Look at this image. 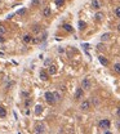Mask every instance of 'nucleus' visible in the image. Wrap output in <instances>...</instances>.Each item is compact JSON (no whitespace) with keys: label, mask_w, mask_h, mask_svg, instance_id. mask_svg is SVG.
I'll return each instance as SVG.
<instances>
[{"label":"nucleus","mask_w":120,"mask_h":134,"mask_svg":"<svg viewBox=\"0 0 120 134\" xmlns=\"http://www.w3.org/2000/svg\"><path fill=\"white\" fill-rule=\"evenodd\" d=\"M44 98H45V100H46V103L48 104H54L57 100H56V98H54V96H53V92H46L45 94H44Z\"/></svg>","instance_id":"1"},{"label":"nucleus","mask_w":120,"mask_h":134,"mask_svg":"<svg viewBox=\"0 0 120 134\" xmlns=\"http://www.w3.org/2000/svg\"><path fill=\"white\" fill-rule=\"evenodd\" d=\"M98 125H99L101 129H103V130H109L110 126H111V123H110L109 119H102V120L98 123Z\"/></svg>","instance_id":"2"},{"label":"nucleus","mask_w":120,"mask_h":134,"mask_svg":"<svg viewBox=\"0 0 120 134\" xmlns=\"http://www.w3.org/2000/svg\"><path fill=\"white\" fill-rule=\"evenodd\" d=\"M90 100H88V99H84V100H81V103H80V110L81 111H88L89 108H90Z\"/></svg>","instance_id":"3"},{"label":"nucleus","mask_w":120,"mask_h":134,"mask_svg":"<svg viewBox=\"0 0 120 134\" xmlns=\"http://www.w3.org/2000/svg\"><path fill=\"white\" fill-rule=\"evenodd\" d=\"M81 88H83L84 90H88V89L92 88V83H90V80H89L88 77L83 79V81H81Z\"/></svg>","instance_id":"4"},{"label":"nucleus","mask_w":120,"mask_h":134,"mask_svg":"<svg viewBox=\"0 0 120 134\" xmlns=\"http://www.w3.org/2000/svg\"><path fill=\"white\" fill-rule=\"evenodd\" d=\"M83 97H84V89H83V88H78L76 92H75V99L80 100Z\"/></svg>","instance_id":"5"},{"label":"nucleus","mask_w":120,"mask_h":134,"mask_svg":"<svg viewBox=\"0 0 120 134\" xmlns=\"http://www.w3.org/2000/svg\"><path fill=\"white\" fill-rule=\"evenodd\" d=\"M44 133V125L43 124H38L35 126V134H43Z\"/></svg>","instance_id":"6"},{"label":"nucleus","mask_w":120,"mask_h":134,"mask_svg":"<svg viewBox=\"0 0 120 134\" xmlns=\"http://www.w3.org/2000/svg\"><path fill=\"white\" fill-rule=\"evenodd\" d=\"M32 36H31V34H26V35H23V43H26V44H29V43H32Z\"/></svg>","instance_id":"7"},{"label":"nucleus","mask_w":120,"mask_h":134,"mask_svg":"<svg viewBox=\"0 0 120 134\" xmlns=\"http://www.w3.org/2000/svg\"><path fill=\"white\" fill-rule=\"evenodd\" d=\"M48 76H49V72H48V71H45V70H41V71H40V79H41V80H44V81L48 80Z\"/></svg>","instance_id":"8"},{"label":"nucleus","mask_w":120,"mask_h":134,"mask_svg":"<svg viewBox=\"0 0 120 134\" xmlns=\"http://www.w3.org/2000/svg\"><path fill=\"white\" fill-rule=\"evenodd\" d=\"M98 59H99V62H101V65H103V66H109V59L107 58H105L103 56H99L98 57Z\"/></svg>","instance_id":"9"},{"label":"nucleus","mask_w":120,"mask_h":134,"mask_svg":"<svg viewBox=\"0 0 120 134\" xmlns=\"http://www.w3.org/2000/svg\"><path fill=\"white\" fill-rule=\"evenodd\" d=\"M48 72H49V75H54L56 72H57V68L54 65H50V66L48 67Z\"/></svg>","instance_id":"10"},{"label":"nucleus","mask_w":120,"mask_h":134,"mask_svg":"<svg viewBox=\"0 0 120 134\" xmlns=\"http://www.w3.org/2000/svg\"><path fill=\"white\" fill-rule=\"evenodd\" d=\"M92 8H93V9H99V8H101L99 1H98V0H92Z\"/></svg>","instance_id":"11"},{"label":"nucleus","mask_w":120,"mask_h":134,"mask_svg":"<svg viewBox=\"0 0 120 134\" xmlns=\"http://www.w3.org/2000/svg\"><path fill=\"white\" fill-rule=\"evenodd\" d=\"M40 31H41V26H39V25H35V26L32 27V30H31L32 34H39Z\"/></svg>","instance_id":"12"},{"label":"nucleus","mask_w":120,"mask_h":134,"mask_svg":"<svg viewBox=\"0 0 120 134\" xmlns=\"http://www.w3.org/2000/svg\"><path fill=\"white\" fill-rule=\"evenodd\" d=\"M62 27H63V29H65L67 32H72V26H71V25H69V23H65Z\"/></svg>","instance_id":"13"},{"label":"nucleus","mask_w":120,"mask_h":134,"mask_svg":"<svg viewBox=\"0 0 120 134\" xmlns=\"http://www.w3.org/2000/svg\"><path fill=\"white\" fill-rule=\"evenodd\" d=\"M53 96H54V98H56L57 102L62 99V96H61V93H59V92H53Z\"/></svg>","instance_id":"14"},{"label":"nucleus","mask_w":120,"mask_h":134,"mask_svg":"<svg viewBox=\"0 0 120 134\" xmlns=\"http://www.w3.org/2000/svg\"><path fill=\"white\" fill-rule=\"evenodd\" d=\"M50 13H52V12H50L49 8H44V10H43V16H44V17H49Z\"/></svg>","instance_id":"15"},{"label":"nucleus","mask_w":120,"mask_h":134,"mask_svg":"<svg viewBox=\"0 0 120 134\" xmlns=\"http://www.w3.org/2000/svg\"><path fill=\"white\" fill-rule=\"evenodd\" d=\"M5 116H6V110L3 106H0V117H5Z\"/></svg>","instance_id":"16"},{"label":"nucleus","mask_w":120,"mask_h":134,"mask_svg":"<svg viewBox=\"0 0 120 134\" xmlns=\"http://www.w3.org/2000/svg\"><path fill=\"white\" fill-rule=\"evenodd\" d=\"M41 112H43V106H36V110H35V113H36V115H40V113H41Z\"/></svg>","instance_id":"17"},{"label":"nucleus","mask_w":120,"mask_h":134,"mask_svg":"<svg viewBox=\"0 0 120 134\" xmlns=\"http://www.w3.org/2000/svg\"><path fill=\"white\" fill-rule=\"evenodd\" d=\"M114 71L120 75V63H115V65H114Z\"/></svg>","instance_id":"18"},{"label":"nucleus","mask_w":120,"mask_h":134,"mask_svg":"<svg viewBox=\"0 0 120 134\" xmlns=\"http://www.w3.org/2000/svg\"><path fill=\"white\" fill-rule=\"evenodd\" d=\"M6 34V29L3 26V25H0V36H3V35H5Z\"/></svg>","instance_id":"19"},{"label":"nucleus","mask_w":120,"mask_h":134,"mask_svg":"<svg viewBox=\"0 0 120 134\" xmlns=\"http://www.w3.org/2000/svg\"><path fill=\"white\" fill-rule=\"evenodd\" d=\"M85 26H86V25H85V22H84V21H79V30H84V29H85Z\"/></svg>","instance_id":"20"},{"label":"nucleus","mask_w":120,"mask_h":134,"mask_svg":"<svg viewBox=\"0 0 120 134\" xmlns=\"http://www.w3.org/2000/svg\"><path fill=\"white\" fill-rule=\"evenodd\" d=\"M114 13H115V16H116L118 18H120V6H118V8H115Z\"/></svg>","instance_id":"21"},{"label":"nucleus","mask_w":120,"mask_h":134,"mask_svg":"<svg viewBox=\"0 0 120 134\" xmlns=\"http://www.w3.org/2000/svg\"><path fill=\"white\" fill-rule=\"evenodd\" d=\"M26 13H27V9H26V8H22V9H19V10H18V14H19V16L26 14Z\"/></svg>","instance_id":"22"},{"label":"nucleus","mask_w":120,"mask_h":134,"mask_svg":"<svg viewBox=\"0 0 120 134\" xmlns=\"http://www.w3.org/2000/svg\"><path fill=\"white\" fill-rule=\"evenodd\" d=\"M102 18H103V14H102V13H99V12H98V13H97V14H96V19H97V21H101V19H102Z\"/></svg>","instance_id":"23"},{"label":"nucleus","mask_w":120,"mask_h":134,"mask_svg":"<svg viewBox=\"0 0 120 134\" xmlns=\"http://www.w3.org/2000/svg\"><path fill=\"white\" fill-rule=\"evenodd\" d=\"M31 103H32L31 98H26V100H25V106H26V107H29V106H30Z\"/></svg>","instance_id":"24"},{"label":"nucleus","mask_w":120,"mask_h":134,"mask_svg":"<svg viewBox=\"0 0 120 134\" xmlns=\"http://www.w3.org/2000/svg\"><path fill=\"white\" fill-rule=\"evenodd\" d=\"M90 103H93V104H94V106H97V104H98V103H99V100L97 99V98H96V97H92V102H90Z\"/></svg>","instance_id":"25"},{"label":"nucleus","mask_w":120,"mask_h":134,"mask_svg":"<svg viewBox=\"0 0 120 134\" xmlns=\"http://www.w3.org/2000/svg\"><path fill=\"white\" fill-rule=\"evenodd\" d=\"M54 3H56L57 5H63V3H65V0H54Z\"/></svg>","instance_id":"26"},{"label":"nucleus","mask_w":120,"mask_h":134,"mask_svg":"<svg viewBox=\"0 0 120 134\" xmlns=\"http://www.w3.org/2000/svg\"><path fill=\"white\" fill-rule=\"evenodd\" d=\"M39 3H40V0H32V1H31V5H38Z\"/></svg>","instance_id":"27"},{"label":"nucleus","mask_w":120,"mask_h":134,"mask_svg":"<svg viewBox=\"0 0 120 134\" xmlns=\"http://www.w3.org/2000/svg\"><path fill=\"white\" fill-rule=\"evenodd\" d=\"M109 36H110V34H105V35L102 36V40H107V39H109Z\"/></svg>","instance_id":"28"},{"label":"nucleus","mask_w":120,"mask_h":134,"mask_svg":"<svg viewBox=\"0 0 120 134\" xmlns=\"http://www.w3.org/2000/svg\"><path fill=\"white\" fill-rule=\"evenodd\" d=\"M21 94H22L23 97H26V98H29V97H30V96H29V93H26V92H22Z\"/></svg>","instance_id":"29"},{"label":"nucleus","mask_w":120,"mask_h":134,"mask_svg":"<svg viewBox=\"0 0 120 134\" xmlns=\"http://www.w3.org/2000/svg\"><path fill=\"white\" fill-rule=\"evenodd\" d=\"M116 113H118V116H119V117H120V107H119V108H118V111H116Z\"/></svg>","instance_id":"30"},{"label":"nucleus","mask_w":120,"mask_h":134,"mask_svg":"<svg viewBox=\"0 0 120 134\" xmlns=\"http://www.w3.org/2000/svg\"><path fill=\"white\" fill-rule=\"evenodd\" d=\"M118 31H119V32H120V23H119V25H118Z\"/></svg>","instance_id":"31"},{"label":"nucleus","mask_w":120,"mask_h":134,"mask_svg":"<svg viewBox=\"0 0 120 134\" xmlns=\"http://www.w3.org/2000/svg\"><path fill=\"white\" fill-rule=\"evenodd\" d=\"M3 41H4V39H3V37H0V43H3Z\"/></svg>","instance_id":"32"},{"label":"nucleus","mask_w":120,"mask_h":134,"mask_svg":"<svg viewBox=\"0 0 120 134\" xmlns=\"http://www.w3.org/2000/svg\"><path fill=\"white\" fill-rule=\"evenodd\" d=\"M105 134H111V133H110V132H107V130H106V133H105Z\"/></svg>","instance_id":"33"}]
</instances>
